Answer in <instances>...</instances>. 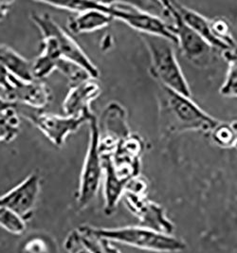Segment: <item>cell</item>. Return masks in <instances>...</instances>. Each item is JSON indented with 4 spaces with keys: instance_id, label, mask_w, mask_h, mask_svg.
Here are the masks:
<instances>
[{
    "instance_id": "6da1fadb",
    "label": "cell",
    "mask_w": 237,
    "mask_h": 253,
    "mask_svg": "<svg viewBox=\"0 0 237 253\" xmlns=\"http://www.w3.org/2000/svg\"><path fill=\"white\" fill-rule=\"evenodd\" d=\"M159 124L163 134L174 135L188 131L210 134L219 122L206 113L192 100L159 84L158 90Z\"/></svg>"
},
{
    "instance_id": "7a4b0ae2",
    "label": "cell",
    "mask_w": 237,
    "mask_h": 253,
    "mask_svg": "<svg viewBox=\"0 0 237 253\" xmlns=\"http://www.w3.org/2000/svg\"><path fill=\"white\" fill-rule=\"evenodd\" d=\"M150 55V73L158 84L191 97V89L181 70L174 43L154 35H141Z\"/></svg>"
},
{
    "instance_id": "3957f363",
    "label": "cell",
    "mask_w": 237,
    "mask_h": 253,
    "mask_svg": "<svg viewBox=\"0 0 237 253\" xmlns=\"http://www.w3.org/2000/svg\"><path fill=\"white\" fill-rule=\"evenodd\" d=\"M90 227L95 234L104 239L143 251L175 253H181L186 249L185 242L180 238L142 226H127L110 229Z\"/></svg>"
},
{
    "instance_id": "277c9868",
    "label": "cell",
    "mask_w": 237,
    "mask_h": 253,
    "mask_svg": "<svg viewBox=\"0 0 237 253\" xmlns=\"http://www.w3.org/2000/svg\"><path fill=\"white\" fill-rule=\"evenodd\" d=\"M96 4L100 10L108 13L113 19L124 22L141 35L159 36L177 45V38L171 25L158 14L146 11L134 3L96 1Z\"/></svg>"
},
{
    "instance_id": "5b68a950",
    "label": "cell",
    "mask_w": 237,
    "mask_h": 253,
    "mask_svg": "<svg viewBox=\"0 0 237 253\" xmlns=\"http://www.w3.org/2000/svg\"><path fill=\"white\" fill-rule=\"evenodd\" d=\"M89 126L90 141L76 194V204L79 210L86 209L94 200L99 193L103 177L102 155L99 150L98 118L96 116L91 118Z\"/></svg>"
},
{
    "instance_id": "8992f818",
    "label": "cell",
    "mask_w": 237,
    "mask_h": 253,
    "mask_svg": "<svg viewBox=\"0 0 237 253\" xmlns=\"http://www.w3.org/2000/svg\"><path fill=\"white\" fill-rule=\"evenodd\" d=\"M31 19L42 35H50L56 41L63 58L85 69L92 79L99 78L100 71L79 44L47 12H33Z\"/></svg>"
},
{
    "instance_id": "52a82bcc",
    "label": "cell",
    "mask_w": 237,
    "mask_h": 253,
    "mask_svg": "<svg viewBox=\"0 0 237 253\" xmlns=\"http://www.w3.org/2000/svg\"><path fill=\"white\" fill-rule=\"evenodd\" d=\"M162 16L170 18V25L177 38L182 55L193 63H201L210 57L214 49L197 35L191 27L183 21L181 14L171 1H161Z\"/></svg>"
},
{
    "instance_id": "ba28073f",
    "label": "cell",
    "mask_w": 237,
    "mask_h": 253,
    "mask_svg": "<svg viewBox=\"0 0 237 253\" xmlns=\"http://www.w3.org/2000/svg\"><path fill=\"white\" fill-rule=\"evenodd\" d=\"M20 115L33 124L54 146L62 147L69 135L76 133L82 126L89 124L93 117H70L47 113L40 110L34 112L20 111Z\"/></svg>"
},
{
    "instance_id": "9c48e42d",
    "label": "cell",
    "mask_w": 237,
    "mask_h": 253,
    "mask_svg": "<svg viewBox=\"0 0 237 253\" xmlns=\"http://www.w3.org/2000/svg\"><path fill=\"white\" fill-rule=\"evenodd\" d=\"M51 100L50 88L40 80L24 81L12 75L9 84L0 88V103L11 106L22 104L41 111Z\"/></svg>"
},
{
    "instance_id": "30bf717a",
    "label": "cell",
    "mask_w": 237,
    "mask_h": 253,
    "mask_svg": "<svg viewBox=\"0 0 237 253\" xmlns=\"http://www.w3.org/2000/svg\"><path fill=\"white\" fill-rule=\"evenodd\" d=\"M99 150L102 156H112L124 138L131 134L127 124V112L117 102L107 104L98 119Z\"/></svg>"
},
{
    "instance_id": "8fae6325",
    "label": "cell",
    "mask_w": 237,
    "mask_h": 253,
    "mask_svg": "<svg viewBox=\"0 0 237 253\" xmlns=\"http://www.w3.org/2000/svg\"><path fill=\"white\" fill-rule=\"evenodd\" d=\"M41 191V177L38 173H31L22 182L0 196V207L5 208L25 222L34 216Z\"/></svg>"
},
{
    "instance_id": "7c38bea8",
    "label": "cell",
    "mask_w": 237,
    "mask_h": 253,
    "mask_svg": "<svg viewBox=\"0 0 237 253\" xmlns=\"http://www.w3.org/2000/svg\"><path fill=\"white\" fill-rule=\"evenodd\" d=\"M124 196L126 207L140 220V226L164 234H173L175 226L167 217L163 208L148 200L146 196L130 193H125Z\"/></svg>"
},
{
    "instance_id": "4fadbf2b",
    "label": "cell",
    "mask_w": 237,
    "mask_h": 253,
    "mask_svg": "<svg viewBox=\"0 0 237 253\" xmlns=\"http://www.w3.org/2000/svg\"><path fill=\"white\" fill-rule=\"evenodd\" d=\"M102 88L94 79L83 81L79 84L70 85L62 108L66 116L92 117L91 104L101 95Z\"/></svg>"
},
{
    "instance_id": "5bb4252c",
    "label": "cell",
    "mask_w": 237,
    "mask_h": 253,
    "mask_svg": "<svg viewBox=\"0 0 237 253\" xmlns=\"http://www.w3.org/2000/svg\"><path fill=\"white\" fill-rule=\"evenodd\" d=\"M78 12L68 18L69 32L75 35L92 33L107 27L113 18L97 7L96 1H77Z\"/></svg>"
},
{
    "instance_id": "9a60e30c",
    "label": "cell",
    "mask_w": 237,
    "mask_h": 253,
    "mask_svg": "<svg viewBox=\"0 0 237 253\" xmlns=\"http://www.w3.org/2000/svg\"><path fill=\"white\" fill-rule=\"evenodd\" d=\"M103 168V211L105 215H112L120 200L124 197L128 183L122 180L114 171L111 156H102Z\"/></svg>"
},
{
    "instance_id": "2e32d148",
    "label": "cell",
    "mask_w": 237,
    "mask_h": 253,
    "mask_svg": "<svg viewBox=\"0 0 237 253\" xmlns=\"http://www.w3.org/2000/svg\"><path fill=\"white\" fill-rule=\"evenodd\" d=\"M176 10L181 14L183 21L191 27L192 30L199 35L204 41L212 46L214 49L220 50L222 52L231 49L230 47L219 41L214 35L211 27V19L206 18L199 12L182 5L180 2H172Z\"/></svg>"
},
{
    "instance_id": "e0dca14e",
    "label": "cell",
    "mask_w": 237,
    "mask_h": 253,
    "mask_svg": "<svg viewBox=\"0 0 237 253\" xmlns=\"http://www.w3.org/2000/svg\"><path fill=\"white\" fill-rule=\"evenodd\" d=\"M0 64L21 80H35L32 62L23 57L11 46L0 44Z\"/></svg>"
},
{
    "instance_id": "ac0fdd59",
    "label": "cell",
    "mask_w": 237,
    "mask_h": 253,
    "mask_svg": "<svg viewBox=\"0 0 237 253\" xmlns=\"http://www.w3.org/2000/svg\"><path fill=\"white\" fill-rule=\"evenodd\" d=\"M20 132L19 113L15 106L0 108V143L15 139Z\"/></svg>"
},
{
    "instance_id": "d6986e66",
    "label": "cell",
    "mask_w": 237,
    "mask_h": 253,
    "mask_svg": "<svg viewBox=\"0 0 237 253\" xmlns=\"http://www.w3.org/2000/svg\"><path fill=\"white\" fill-rule=\"evenodd\" d=\"M80 236L85 246L92 253H121L112 245V242L98 236L91 230L90 225H82L77 228Z\"/></svg>"
},
{
    "instance_id": "ffe728a7",
    "label": "cell",
    "mask_w": 237,
    "mask_h": 253,
    "mask_svg": "<svg viewBox=\"0 0 237 253\" xmlns=\"http://www.w3.org/2000/svg\"><path fill=\"white\" fill-rule=\"evenodd\" d=\"M222 53L228 63V72L226 80L220 88V93L225 97L237 98V47Z\"/></svg>"
},
{
    "instance_id": "44dd1931",
    "label": "cell",
    "mask_w": 237,
    "mask_h": 253,
    "mask_svg": "<svg viewBox=\"0 0 237 253\" xmlns=\"http://www.w3.org/2000/svg\"><path fill=\"white\" fill-rule=\"evenodd\" d=\"M209 135L215 145L221 148H232L236 146L237 133L232 124L219 123Z\"/></svg>"
},
{
    "instance_id": "7402d4cb",
    "label": "cell",
    "mask_w": 237,
    "mask_h": 253,
    "mask_svg": "<svg viewBox=\"0 0 237 253\" xmlns=\"http://www.w3.org/2000/svg\"><path fill=\"white\" fill-rule=\"evenodd\" d=\"M0 228L12 234L19 235L26 230L27 226L24 220L11 211L0 207Z\"/></svg>"
},
{
    "instance_id": "603a6c76",
    "label": "cell",
    "mask_w": 237,
    "mask_h": 253,
    "mask_svg": "<svg viewBox=\"0 0 237 253\" xmlns=\"http://www.w3.org/2000/svg\"><path fill=\"white\" fill-rule=\"evenodd\" d=\"M64 248L68 253H92L82 241L77 229L68 233L64 242Z\"/></svg>"
},
{
    "instance_id": "cb8c5ba5",
    "label": "cell",
    "mask_w": 237,
    "mask_h": 253,
    "mask_svg": "<svg viewBox=\"0 0 237 253\" xmlns=\"http://www.w3.org/2000/svg\"><path fill=\"white\" fill-rule=\"evenodd\" d=\"M13 4V1H0V22L5 19Z\"/></svg>"
},
{
    "instance_id": "d4e9b609",
    "label": "cell",
    "mask_w": 237,
    "mask_h": 253,
    "mask_svg": "<svg viewBox=\"0 0 237 253\" xmlns=\"http://www.w3.org/2000/svg\"><path fill=\"white\" fill-rule=\"evenodd\" d=\"M232 126L234 127V129H235V131H236V133H237V122H234V123H232ZM236 148H237V143H236V146H235Z\"/></svg>"
},
{
    "instance_id": "484cf974",
    "label": "cell",
    "mask_w": 237,
    "mask_h": 253,
    "mask_svg": "<svg viewBox=\"0 0 237 253\" xmlns=\"http://www.w3.org/2000/svg\"><path fill=\"white\" fill-rule=\"evenodd\" d=\"M6 106H11V105H7V104H2L0 103V108H3V107H6Z\"/></svg>"
}]
</instances>
